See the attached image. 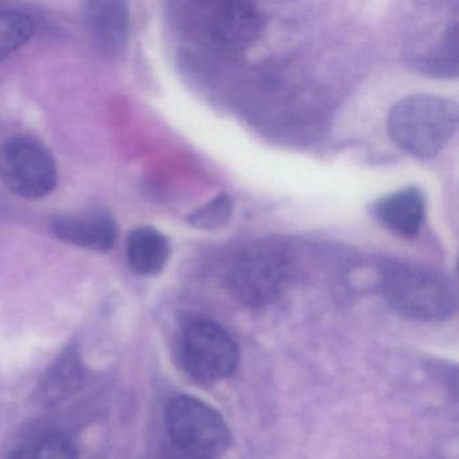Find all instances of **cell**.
Segmentation results:
<instances>
[{"mask_svg":"<svg viewBox=\"0 0 459 459\" xmlns=\"http://www.w3.org/2000/svg\"><path fill=\"white\" fill-rule=\"evenodd\" d=\"M10 459H79L76 446L65 435L39 437L15 450Z\"/></svg>","mask_w":459,"mask_h":459,"instance_id":"obj_14","label":"cell"},{"mask_svg":"<svg viewBox=\"0 0 459 459\" xmlns=\"http://www.w3.org/2000/svg\"><path fill=\"white\" fill-rule=\"evenodd\" d=\"M203 28L206 39L217 49L238 53L248 49L262 36L264 18L248 2L206 4Z\"/></svg>","mask_w":459,"mask_h":459,"instance_id":"obj_7","label":"cell"},{"mask_svg":"<svg viewBox=\"0 0 459 459\" xmlns=\"http://www.w3.org/2000/svg\"><path fill=\"white\" fill-rule=\"evenodd\" d=\"M52 230L60 240L96 252L109 251L117 240V224L103 212L56 217Z\"/></svg>","mask_w":459,"mask_h":459,"instance_id":"obj_8","label":"cell"},{"mask_svg":"<svg viewBox=\"0 0 459 459\" xmlns=\"http://www.w3.org/2000/svg\"><path fill=\"white\" fill-rule=\"evenodd\" d=\"M181 359L190 378L200 384H214L236 372L240 349L221 325L211 319H193L182 330Z\"/></svg>","mask_w":459,"mask_h":459,"instance_id":"obj_5","label":"cell"},{"mask_svg":"<svg viewBox=\"0 0 459 459\" xmlns=\"http://www.w3.org/2000/svg\"><path fill=\"white\" fill-rule=\"evenodd\" d=\"M0 179L14 195L39 200L57 186V165L47 147L36 139L13 136L0 144Z\"/></svg>","mask_w":459,"mask_h":459,"instance_id":"obj_6","label":"cell"},{"mask_svg":"<svg viewBox=\"0 0 459 459\" xmlns=\"http://www.w3.org/2000/svg\"><path fill=\"white\" fill-rule=\"evenodd\" d=\"M375 214L391 232L405 238H416L426 216L423 192L410 186L391 193L375 204Z\"/></svg>","mask_w":459,"mask_h":459,"instance_id":"obj_10","label":"cell"},{"mask_svg":"<svg viewBox=\"0 0 459 459\" xmlns=\"http://www.w3.org/2000/svg\"><path fill=\"white\" fill-rule=\"evenodd\" d=\"M169 256H170V244L165 235L155 228H136L128 236V264L138 275H157L165 268Z\"/></svg>","mask_w":459,"mask_h":459,"instance_id":"obj_12","label":"cell"},{"mask_svg":"<svg viewBox=\"0 0 459 459\" xmlns=\"http://www.w3.org/2000/svg\"><path fill=\"white\" fill-rule=\"evenodd\" d=\"M82 383L84 367L79 351L68 349L45 373L37 389V399L45 407H55L76 394Z\"/></svg>","mask_w":459,"mask_h":459,"instance_id":"obj_11","label":"cell"},{"mask_svg":"<svg viewBox=\"0 0 459 459\" xmlns=\"http://www.w3.org/2000/svg\"><path fill=\"white\" fill-rule=\"evenodd\" d=\"M33 33V20L25 13L0 10V61L28 44Z\"/></svg>","mask_w":459,"mask_h":459,"instance_id":"obj_13","label":"cell"},{"mask_svg":"<svg viewBox=\"0 0 459 459\" xmlns=\"http://www.w3.org/2000/svg\"><path fill=\"white\" fill-rule=\"evenodd\" d=\"M233 203L227 193H220L213 200L201 208L195 209L187 217L192 227L204 230H214L224 228L232 217Z\"/></svg>","mask_w":459,"mask_h":459,"instance_id":"obj_15","label":"cell"},{"mask_svg":"<svg viewBox=\"0 0 459 459\" xmlns=\"http://www.w3.org/2000/svg\"><path fill=\"white\" fill-rule=\"evenodd\" d=\"M84 22L93 44L104 55L117 56L128 39L127 4L123 2H90L85 4Z\"/></svg>","mask_w":459,"mask_h":459,"instance_id":"obj_9","label":"cell"},{"mask_svg":"<svg viewBox=\"0 0 459 459\" xmlns=\"http://www.w3.org/2000/svg\"><path fill=\"white\" fill-rule=\"evenodd\" d=\"M165 423L171 442L193 459L221 458L232 445V432L221 413L189 394L170 399Z\"/></svg>","mask_w":459,"mask_h":459,"instance_id":"obj_4","label":"cell"},{"mask_svg":"<svg viewBox=\"0 0 459 459\" xmlns=\"http://www.w3.org/2000/svg\"><path fill=\"white\" fill-rule=\"evenodd\" d=\"M380 289L399 316L419 322L446 321L458 307L455 283L446 273L412 262L381 265Z\"/></svg>","mask_w":459,"mask_h":459,"instance_id":"obj_1","label":"cell"},{"mask_svg":"<svg viewBox=\"0 0 459 459\" xmlns=\"http://www.w3.org/2000/svg\"><path fill=\"white\" fill-rule=\"evenodd\" d=\"M292 273V255L286 244L257 241L233 260L228 270V290L246 307H265L283 294Z\"/></svg>","mask_w":459,"mask_h":459,"instance_id":"obj_3","label":"cell"},{"mask_svg":"<svg viewBox=\"0 0 459 459\" xmlns=\"http://www.w3.org/2000/svg\"><path fill=\"white\" fill-rule=\"evenodd\" d=\"M455 101L434 95H413L389 112L388 133L394 143L413 157L439 154L458 128Z\"/></svg>","mask_w":459,"mask_h":459,"instance_id":"obj_2","label":"cell"}]
</instances>
